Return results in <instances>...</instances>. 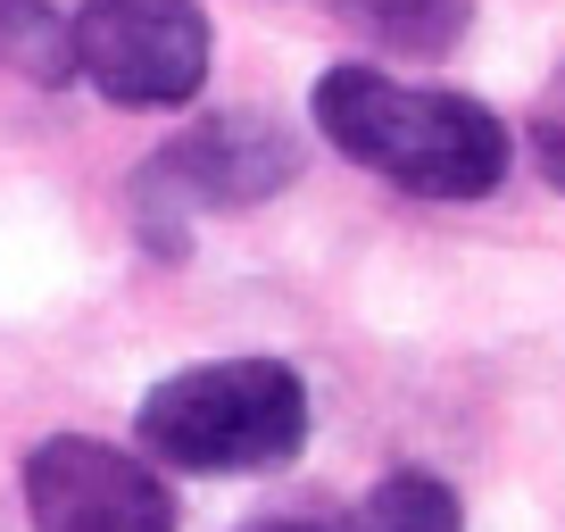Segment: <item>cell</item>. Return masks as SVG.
Returning a JSON list of instances; mask_svg holds the SVG:
<instances>
[{"label": "cell", "mask_w": 565, "mask_h": 532, "mask_svg": "<svg viewBox=\"0 0 565 532\" xmlns=\"http://www.w3.org/2000/svg\"><path fill=\"white\" fill-rule=\"evenodd\" d=\"M317 134L350 167L416 200H491L508 183V125L466 92H416L374 67L317 75Z\"/></svg>", "instance_id": "6da1fadb"}, {"label": "cell", "mask_w": 565, "mask_h": 532, "mask_svg": "<svg viewBox=\"0 0 565 532\" xmlns=\"http://www.w3.org/2000/svg\"><path fill=\"white\" fill-rule=\"evenodd\" d=\"M134 425L175 475H258L308 441V391L282 358H216L150 383Z\"/></svg>", "instance_id": "7a4b0ae2"}, {"label": "cell", "mask_w": 565, "mask_h": 532, "mask_svg": "<svg viewBox=\"0 0 565 532\" xmlns=\"http://www.w3.org/2000/svg\"><path fill=\"white\" fill-rule=\"evenodd\" d=\"M67 34H75V75L117 108H183L209 84L200 0H84Z\"/></svg>", "instance_id": "3957f363"}, {"label": "cell", "mask_w": 565, "mask_h": 532, "mask_svg": "<svg viewBox=\"0 0 565 532\" xmlns=\"http://www.w3.org/2000/svg\"><path fill=\"white\" fill-rule=\"evenodd\" d=\"M300 159L308 150L291 142V125L258 117V108H225V117H200L192 134H175L141 167L134 200L141 209H258V200L300 183Z\"/></svg>", "instance_id": "277c9868"}, {"label": "cell", "mask_w": 565, "mask_h": 532, "mask_svg": "<svg viewBox=\"0 0 565 532\" xmlns=\"http://www.w3.org/2000/svg\"><path fill=\"white\" fill-rule=\"evenodd\" d=\"M25 515L34 532H175V491L125 449L58 433L25 458Z\"/></svg>", "instance_id": "5b68a950"}, {"label": "cell", "mask_w": 565, "mask_h": 532, "mask_svg": "<svg viewBox=\"0 0 565 532\" xmlns=\"http://www.w3.org/2000/svg\"><path fill=\"white\" fill-rule=\"evenodd\" d=\"M350 25H366L383 51H407V58H441L458 51V34L475 25V0H333Z\"/></svg>", "instance_id": "8992f818"}, {"label": "cell", "mask_w": 565, "mask_h": 532, "mask_svg": "<svg viewBox=\"0 0 565 532\" xmlns=\"http://www.w3.org/2000/svg\"><path fill=\"white\" fill-rule=\"evenodd\" d=\"M0 67H18L42 92L75 84V34L51 0H0Z\"/></svg>", "instance_id": "52a82bcc"}, {"label": "cell", "mask_w": 565, "mask_h": 532, "mask_svg": "<svg viewBox=\"0 0 565 532\" xmlns=\"http://www.w3.org/2000/svg\"><path fill=\"white\" fill-rule=\"evenodd\" d=\"M358 532H466V515H458V491H449L441 475L399 466V475H383V482L366 491Z\"/></svg>", "instance_id": "ba28073f"}, {"label": "cell", "mask_w": 565, "mask_h": 532, "mask_svg": "<svg viewBox=\"0 0 565 532\" xmlns=\"http://www.w3.org/2000/svg\"><path fill=\"white\" fill-rule=\"evenodd\" d=\"M532 150H541V175L565 192V117H541V125H532Z\"/></svg>", "instance_id": "9c48e42d"}, {"label": "cell", "mask_w": 565, "mask_h": 532, "mask_svg": "<svg viewBox=\"0 0 565 532\" xmlns=\"http://www.w3.org/2000/svg\"><path fill=\"white\" fill-rule=\"evenodd\" d=\"M242 532H333L324 515H258V524H242Z\"/></svg>", "instance_id": "30bf717a"}]
</instances>
